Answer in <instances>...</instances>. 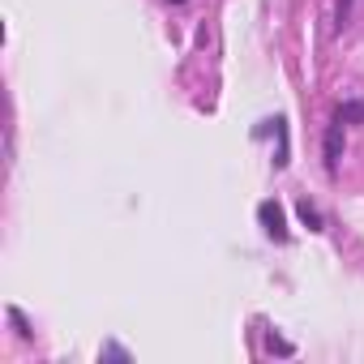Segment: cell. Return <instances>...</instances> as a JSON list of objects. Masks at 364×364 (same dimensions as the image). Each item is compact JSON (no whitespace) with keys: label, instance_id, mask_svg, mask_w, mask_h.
I'll use <instances>...</instances> for the list:
<instances>
[{"label":"cell","instance_id":"1","mask_svg":"<svg viewBox=\"0 0 364 364\" xmlns=\"http://www.w3.org/2000/svg\"><path fill=\"white\" fill-rule=\"evenodd\" d=\"M257 219H262V228H266L274 240H287V223H283V206H279V202H262V206H257Z\"/></svg>","mask_w":364,"mask_h":364},{"label":"cell","instance_id":"6","mask_svg":"<svg viewBox=\"0 0 364 364\" xmlns=\"http://www.w3.org/2000/svg\"><path fill=\"white\" fill-rule=\"evenodd\" d=\"M176 5H180V0H176Z\"/></svg>","mask_w":364,"mask_h":364},{"label":"cell","instance_id":"2","mask_svg":"<svg viewBox=\"0 0 364 364\" xmlns=\"http://www.w3.org/2000/svg\"><path fill=\"white\" fill-rule=\"evenodd\" d=\"M338 159H343V120L326 129V167L334 171V167H338Z\"/></svg>","mask_w":364,"mask_h":364},{"label":"cell","instance_id":"5","mask_svg":"<svg viewBox=\"0 0 364 364\" xmlns=\"http://www.w3.org/2000/svg\"><path fill=\"white\" fill-rule=\"evenodd\" d=\"M355 116H364V103H351V107L338 112V120H355Z\"/></svg>","mask_w":364,"mask_h":364},{"label":"cell","instance_id":"3","mask_svg":"<svg viewBox=\"0 0 364 364\" xmlns=\"http://www.w3.org/2000/svg\"><path fill=\"white\" fill-rule=\"evenodd\" d=\"M296 215H300V219L309 223V232H321V215H317V206H309V202H300V206H296Z\"/></svg>","mask_w":364,"mask_h":364},{"label":"cell","instance_id":"4","mask_svg":"<svg viewBox=\"0 0 364 364\" xmlns=\"http://www.w3.org/2000/svg\"><path fill=\"white\" fill-rule=\"evenodd\" d=\"M351 9H355V0H338V14H334V26H338V31L351 22Z\"/></svg>","mask_w":364,"mask_h":364}]
</instances>
